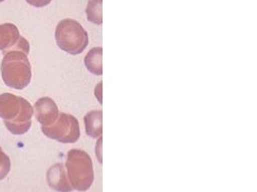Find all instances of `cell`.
<instances>
[{
  "mask_svg": "<svg viewBox=\"0 0 257 192\" xmlns=\"http://www.w3.org/2000/svg\"><path fill=\"white\" fill-rule=\"evenodd\" d=\"M27 4L35 8H44L48 5H50L52 0H26Z\"/></svg>",
  "mask_w": 257,
  "mask_h": 192,
  "instance_id": "13",
  "label": "cell"
},
{
  "mask_svg": "<svg viewBox=\"0 0 257 192\" xmlns=\"http://www.w3.org/2000/svg\"><path fill=\"white\" fill-rule=\"evenodd\" d=\"M85 129L88 136L91 138L102 137L103 134V112L94 110L88 112L84 117Z\"/></svg>",
  "mask_w": 257,
  "mask_h": 192,
  "instance_id": "9",
  "label": "cell"
},
{
  "mask_svg": "<svg viewBox=\"0 0 257 192\" xmlns=\"http://www.w3.org/2000/svg\"><path fill=\"white\" fill-rule=\"evenodd\" d=\"M21 38L18 28L13 24L0 25V51L3 53L8 52L15 47Z\"/></svg>",
  "mask_w": 257,
  "mask_h": 192,
  "instance_id": "8",
  "label": "cell"
},
{
  "mask_svg": "<svg viewBox=\"0 0 257 192\" xmlns=\"http://www.w3.org/2000/svg\"><path fill=\"white\" fill-rule=\"evenodd\" d=\"M55 40L59 49L71 55L82 54L89 44L86 30L80 23L70 18L58 23L55 30Z\"/></svg>",
  "mask_w": 257,
  "mask_h": 192,
  "instance_id": "4",
  "label": "cell"
},
{
  "mask_svg": "<svg viewBox=\"0 0 257 192\" xmlns=\"http://www.w3.org/2000/svg\"><path fill=\"white\" fill-rule=\"evenodd\" d=\"M34 113L37 122L43 127L51 126L59 115L58 107L50 97H42L35 103Z\"/></svg>",
  "mask_w": 257,
  "mask_h": 192,
  "instance_id": "6",
  "label": "cell"
},
{
  "mask_svg": "<svg viewBox=\"0 0 257 192\" xmlns=\"http://www.w3.org/2000/svg\"><path fill=\"white\" fill-rule=\"evenodd\" d=\"M3 2H5V0H0V3H3Z\"/></svg>",
  "mask_w": 257,
  "mask_h": 192,
  "instance_id": "14",
  "label": "cell"
},
{
  "mask_svg": "<svg viewBox=\"0 0 257 192\" xmlns=\"http://www.w3.org/2000/svg\"><path fill=\"white\" fill-rule=\"evenodd\" d=\"M34 109L27 99L12 93L0 95V117L14 135H23L31 128Z\"/></svg>",
  "mask_w": 257,
  "mask_h": 192,
  "instance_id": "2",
  "label": "cell"
},
{
  "mask_svg": "<svg viewBox=\"0 0 257 192\" xmlns=\"http://www.w3.org/2000/svg\"><path fill=\"white\" fill-rule=\"evenodd\" d=\"M85 66L89 72L101 76L103 75V49L95 47L91 49L85 57Z\"/></svg>",
  "mask_w": 257,
  "mask_h": 192,
  "instance_id": "10",
  "label": "cell"
},
{
  "mask_svg": "<svg viewBox=\"0 0 257 192\" xmlns=\"http://www.w3.org/2000/svg\"><path fill=\"white\" fill-rule=\"evenodd\" d=\"M48 184L59 192H71L73 190L63 164H55L47 172Z\"/></svg>",
  "mask_w": 257,
  "mask_h": 192,
  "instance_id": "7",
  "label": "cell"
},
{
  "mask_svg": "<svg viewBox=\"0 0 257 192\" xmlns=\"http://www.w3.org/2000/svg\"><path fill=\"white\" fill-rule=\"evenodd\" d=\"M11 170V160L0 147V180L4 179Z\"/></svg>",
  "mask_w": 257,
  "mask_h": 192,
  "instance_id": "12",
  "label": "cell"
},
{
  "mask_svg": "<svg viewBox=\"0 0 257 192\" xmlns=\"http://www.w3.org/2000/svg\"><path fill=\"white\" fill-rule=\"evenodd\" d=\"M43 133L51 139L62 144L76 143L81 136L80 123L75 116L69 113H59L55 123L51 126L43 127Z\"/></svg>",
  "mask_w": 257,
  "mask_h": 192,
  "instance_id": "5",
  "label": "cell"
},
{
  "mask_svg": "<svg viewBox=\"0 0 257 192\" xmlns=\"http://www.w3.org/2000/svg\"><path fill=\"white\" fill-rule=\"evenodd\" d=\"M86 15L89 22L101 26L103 24V0H89Z\"/></svg>",
  "mask_w": 257,
  "mask_h": 192,
  "instance_id": "11",
  "label": "cell"
},
{
  "mask_svg": "<svg viewBox=\"0 0 257 192\" xmlns=\"http://www.w3.org/2000/svg\"><path fill=\"white\" fill-rule=\"evenodd\" d=\"M30 45L28 40L21 36L15 47L4 53L2 62V76L4 83L12 89L24 90L31 82L32 69L28 54Z\"/></svg>",
  "mask_w": 257,
  "mask_h": 192,
  "instance_id": "1",
  "label": "cell"
},
{
  "mask_svg": "<svg viewBox=\"0 0 257 192\" xmlns=\"http://www.w3.org/2000/svg\"><path fill=\"white\" fill-rule=\"evenodd\" d=\"M67 175L73 189L86 191L93 183L92 159L89 154L80 149H72L67 154Z\"/></svg>",
  "mask_w": 257,
  "mask_h": 192,
  "instance_id": "3",
  "label": "cell"
}]
</instances>
